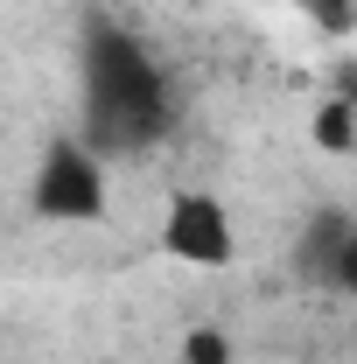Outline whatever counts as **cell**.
Here are the masks:
<instances>
[{
	"instance_id": "obj_1",
	"label": "cell",
	"mask_w": 357,
	"mask_h": 364,
	"mask_svg": "<svg viewBox=\"0 0 357 364\" xmlns=\"http://www.w3.org/2000/svg\"><path fill=\"white\" fill-rule=\"evenodd\" d=\"M169 119H176V98H169L161 63L127 28L91 21L85 28V127H91V147H147V140L169 134Z\"/></svg>"
},
{
	"instance_id": "obj_2",
	"label": "cell",
	"mask_w": 357,
	"mask_h": 364,
	"mask_svg": "<svg viewBox=\"0 0 357 364\" xmlns=\"http://www.w3.org/2000/svg\"><path fill=\"white\" fill-rule=\"evenodd\" d=\"M28 196H36V218H49V225H98V218H105L98 147H85V140H49Z\"/></svg>"
},
{
	"instance_id": "obj_3",
	"label": "cell",
	"mask_w": 357,
	"mask_h": 364,
	"mask_svg": "<svg viewBox=\"0 0 357 364\" xmlns=\"http://www.w3.org/2000/svg\"><path fill=\"white\" fill-rule=\"evenodd\" d=\"M161 245H169L176 259H189V267H224V259L238 252L224 203H218V196H203V189H182L176 203H169V218H161Z\"/></svg>"
},
{
	"instance_id": "obj_4",
	"label": "cell",
	"mask_w": 357,
	"mask_h": 364,
	"mask_svg": "<svg viewBox=\"0 0 357 364\" xmlns=\"http://www.w3.org/2000/svg\"><path fill=\"white\" fill-rule=\"evenodd\" d=\"M351 140H357V105L351 98H322V105H315V147L351 154Z\"/></svg>"
},
{
	"instance_id": "obj_5",
	"label": "cell",
	"mask_w": 357,
	"mask_h": 364,
	"mask_svg": "<svg viewBox=\"0 0 357 364\" xmlns=\"http://www.w3.org/2000/svg\"><path fill=\"white\" fill-rule=\"evenodd\" d=\"M343 238H351V225H343V218H315L309 238H302V267H309V273H336Z\"/></svg>"
},
{
	"instance_id": "obj_6",
	"label": "cell",
	"mask_w": 357,
	"mask_h": 364,
	"mask_svg": "<svg viewBox=\"0 0 357 364\" xmlns=\"http://www.w3.org/2000/svg\"><path fill=\"white\" fill-rule=\"evenodd\" d=\"M182 364H231L224 329H189V336H182Z\"/></svg>"
},
{
	"instance_id": "obj_7",
	"label": "cell",
	"mask_w": 357,
	"mask_h": 364,
	"mask_svg": "<svg viewBox=\"0 0 357 364\" xmlns=\"http://www.w3.org/2000/svg\"><path fill=\"white\" fill-rule=\"evenodd\" d=\"M294 7H302V14H315L329 36H343V28H351V0H294Z\"/></svg>"
},
{
	"instance_id": "obj_8",
	"label": "cell",
	"mask_w": 357,
	"mask_h": 364,
	"mask_svg": "<svg viewBox=\"0 0 357 364\" xmlns=\"http://www.w3.org/2000/svg\"><path fill=\"white\" fill-rule=\"evenodd\" d=\"M329 280H336L343 294H357V231L343 238V252H336V273H329Z\"/></svg>"
},
{
	"instance_id": "obj_9",
	"label": "cell",
	"mask_w": 357,
	"mask_h": 364,
	"mask_svg": "<svg viewBox=\"0 0 357 364\" xmlns=\"http://www.w3.org/2000/svg\"><path fill=\"white\" fill-rule=\"evenodd\" d=\"M343 98H351V105H357V70H351V91H343Z\"/></svg>"
}]
</instances>
